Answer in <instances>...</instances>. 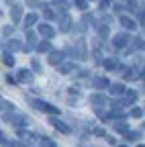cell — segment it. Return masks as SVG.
<instances>
[{
  "mask_svg": "<svg viewBox=\"0 0 145 147\" xmlns=\"http://www.w3.org/2000/svg\"><path fill=\"white\" fill-rule=\"evenodd\" d=\"M4 121L6 123H10V125H14V127H25L27 123H29V119L25 117V115H21V113H6L4 115Z\"/></svg>",
  "mask_w": 145,
  "mask_h": 147,
  "instance_id": "cell-1",
  "label": "cell"
},
{
  "mask_svg": "<svg viewBox=\"0 0 145 147\" xmlns=\"http://www.w3.org/2000/svg\"><path fill=\"white\" fill-rule=\"evenodd\" d=\"M33 106L39 108V110H43V113H47V115H57V113H59L57 106H51V104H47V102H43V100H33Z\"/></svg>",
  "mask_w": 145,
  "mask_h": 147,
  "instance_id": "cell-2",
  "label": "cell"
},
{
  "mask_svg": "<svg viewBox=\"0 0 145 147\" xmlns=\"http://www.w3.org/2000/svg\"><path fill=\"white\" fill-rule=\"evenodd\" d=\"M129 41H131V37L127 35V33H119V35H115V37H113V45H115L117 49H123Z\"/></svg>",
  "mask_w": 145,
  "mask_h": 147,
  "instance_id": "cell-3",
  "label": "cell"
},
{
  "mask_svg": "<svg viewBox=\"0 0 145 147\" xmlns=\"http://www.w3.org/2000/svg\"><path fill=\"white\" fill-rule=\"evenodd\" d=\"M123 74H125V80H139V78H143V71H139V67H127Z\"/></svg>",
  "mask_w": 145,
  "mask_h": 147,
  "instance_id": "cell-4",
  "label": "cell"
},
{
  "mask_svg": "<svg viewBox=\"0 0 145 147\" xmlns=\"http://www.w3.org/2000/svg\"><path fill=\"white\" fill-rule=\"evenodd\" d=\"M39 33H41V37H43V39H53V35H55V31H53V27H49L47 23H41L39 25Z\"/></svg>",
  "mask_w": 145,
  "mask_h": 147,
  "instance_id": "cell-5",
  "label": "cell"
},
{
  "mask_svg": "<svg viewBox=\"0 0 145 147\" xmlns=\"http://www.w3.org/2000/svg\"><path fill=\"white\" fill-rule=\"evenodd\" d=\"M47 61H49L51 65H59V63L63 61V53H61V51H49Z\"/></svg>",
  "mask_w": 145,
  "mask_h": 147,
  "instance_id": "cell-6",
  "label": "cell"
},
{
  "mask_svg": "<svg viewBox=\"0 0 145 147\" xmlns=\"http://www.w3.org/2000/svg\"><path fill=\"white\" fill-rule=\"evenodd\" d=\"M137 100V94L131 90V92H127V94L123 96V100H119V106H129V104H133Z\"/></svg>",
  "mask_w": 145,
  "mask_h": 147,
  "instance_id": "cell-7",
  "label": "cell"
},
{
  "mask_svg": "<svg viewBox=\"0 0 145 147\" xmlns=\"http://www.w3.org/2000/svg\"><path fill=\"white\" fill-rule=\"evenodd\" d=\"M69 29H71V18H69V14H63L59 18V31L61 33H67Z\"/></svg>",
  "mask_w": 145,
  "mask_h": 147,
  "instance_id": "cell-8",
  "label": "cell"
},
{
  "mask_svg": "<svg viewBox=\"0 0 145 147\" xmlns=\"http://www.w3.org/2000/svg\"><path fill=\"white\" fill-rule=\"evenodd\" d=\"M90 102L96 104V106H104V104H108V98L104 94H92L90 96Z\"/></svg>",
  "mask_w": 145,
  "mask_h": 147,
  "instance_id": "cell-9",
  "label": "cell"
},
{
  "mask_svg": "<svg viewBox=\"0 0 145 147\" xmlns=\"http://www.w3.org/2000/svg\"><path fill=\"white\" fill-rule=\"evenodd\" d=\"M121 25H123L127 31H135V29H137V23L133 21V18H129V16H121Z\"/></svg>",
  "mask_w": 145,
  "mask_h": 147,
  "instance_id": "cell-10",
  "label": "cell"
},
{
  "mask_svg": "<svg viewBox=\"0 0 145 147\" xmlns=\"http://www.w3.org/2000/svg\"><path fill=\"white\" fill-rule=\"evenodd\" d=\"M19 137H23V141L29 143V145H33L35 141H37V135L35 133H27V131H21V129H19Z\"/></svg>",
  "mask_w": 145,
  "mask_h": 147,
  "instance_id": "cell-11",
  "label": "cell"
},
{
  "mask_svg": "<svg viewBox=\"0 0 145 147\" xmlns=\"http://www.w3.org/2000/svg\"><path fill=\"white\" fill-rule=\"evenodd\" d=\"M10 14H12V21H14V23H21V16H23V6H19V4H12Z\"/></svg>",
  "mask_w": 145,
  "mask_h": 147,
  "instance_id": "cell-12",
  "label": "cell"
},
{
  "mask_svg": "<svg viewBox=\"0 0 145 147\" xmlns=\"http://www.w3.org/2000/svg\"><path fill=\"white\" fill-rule=\"evenodd\" d=\"M51 125H53V127H55V129H57V131H61V133H65V135L69 133V127H67L65 123H61L59 119H51Z\"/></svg>",
  "mask_w": 145,
  "mask_h": 147,
  "instance_id": "cell-13",
  "label": "cell"
},
{
  "mask_svg": "<svg viewBox=\"0 0 145 147\" xmlns=\"http://www.w3.org/2000/svg\"><path fill=\"white\" fill-rule=\"evenodd\" d=\"M88 57V51H86V41L80 39L78 41V59H86Z\"/></svg>",
  "mask_w": 145,
  "mask_h": 147,
  "instance_id": "cell-14",
  "label": "cell"
},
{
  "mask_svg": "<svg viewBox=\"0 0 145 147\" xmlns=\"http://www.w3.org/2000/svg\"><path fill=\"white\" fill-rule=\"evenodd\" d=\"M108 90H111V94L119 96V94H125V90H127V88H125L123 84H119V82H117V84H111V86H108Z\"/></svg>",
  "mask_w": 145,
  "mask_h": 147,
  "instance_id": "cell-15",
  "label": "cell"
},
{
  "mask_svg": "<svg viewBox=\"0 0 145 147\" xmlns=\"http://www.w3.org/2000/svg\"><path fill=\"white\" fill-rule=\"evenodd\" d=\"M19 80L21 82H27V84H33V74L29 69H21L19 71Z\"/></svg>",
  "mask_w": 145,
  "mask_h": 147,
  "instance_id": "cell-16",
  "label": "cell"
},
{
  "mask_svg": "<svg viewBox=\"0 0 145 147\" xmlns=\"http://www.w3.org/2000/svg\"><path fill=\"white\" fill-rule=\"evenodd\" d=\"M92 86L94 88H108L111 82H108L106 78H92Z\"/></svg>",
  "mask_w": 145,
  "mask_h": 147,
  "instance_id": "cell-17",
  "label": "cell"
},
{
  "mask_svg": "<svg viewBox=\"0 0 145 147\" xmlns=\"http://www.w3.org/2000/svg\"><path fill=\"white\" fill-rule=\"evenodd\" d=\"M71 71H76V63H59V74H71Z\"/></svg>",
  "mask_w": 145,
  "mask_h": 147,
  "instance_id": "cell-18",
  "label": "cell"
},
{
  "mask_svg": "<svg viewBox=\"0 0 145 147\" xmlns=\"http://www.w3.org/2000/svg\"><path fill=\"white\" fill-rule=\"evenodd\" d=\"M6 49H8V51H19V49H23V45L16 41V39H10V41L6 43Z\"/></svg>",
  "mask_w": 145,
  "mask_h": 147,
  "instance_id": "cell-19",
  "label": "cell"
},
{
  "mask_svg": "<svg viewBox=\"0 0 145 147\" xmlns=\"http://www.w3.org/2000/svg\"><path fill=\"white\" fill-rule=\"evenodd\" d=\"M35 23H37V14H35V12L27 14V18H25V27H33Z\"/></svg>",
  "mask_w": 145,
  "mask_h": 147,
  "instance_id": "cell-20",
  "label": "cell"
},
{
  "mask_svg": "<svg viewBox=\"0 0 145 147\" xmlns=\"http://www.w3.org/2000/svg\"><path fill=\"white\" fill-rule=\"evenodd\" d=\"M115 131H119V133H127V131H129V125L123 123V121H119V123H115Z\"/></svg>",
  "mask_w": 145,
  "mask_h": 147,
  "instance_id": "cell-21",
  "label": "cell"
},
{
  "mask_svg": "<svg viewBox=\"0 0 145 147\" xmlns=\"http://www.w3.org/2000/svg\"><path fill=\"white\" fill-rule=\"evenodd\" d=\"M37 51H39V53H47V51H51V45H49V41H43V43H39V45H37Z\"/></svg>",
  "mask_w": 145,
  "mask_h": 147,
  "instance_id": "cell-22",
  "label": "cell"
},
{
  "mask_svg": "<svg viewBox=\"0 0 145 147\" xmlns=\"http://www.w3.org/2000/svg\"><path fill=\"white\" fill-rule=\"evenodd\" d=\"M43 16L47 18V21H51V18H55V14H53V10L47 6V4H43Z\"/></svg>",
  "mask_w": 145,
  "mask_h": 147,
  "instance_id": "cell-23",
  "label": "cell"
},
{
  "mask_svg": "<svg viewBox=\"0 0 145 147\" xmlns=\"http://www.w3.org/2000/svg\"><path fill=\"white\" fill-rule=\"evenodd\" d=\"M106 119H125V113L123 110H113V113H108Z\"/></svg>",
  "mask_w": 145,
  "mask_h": 147,
  "instance_id": "cell-24",
  "label": "cell"
},
{
  "mask_svg": "<svg viewBox=\"0 0 145 147\" xmlns=\"http://www.w3.org/2000/svg\"><path fill=\"white\" fill-rule=\"evenodd\" d=\"M4 110H10V113H12V104L10 102H6V100H0V113H4Z\"/></svg>",
  "mask_w": 145,
  "mask_h": 147,
  "instance_id": "cell-25",
  "label": "cell"
},
{
  "mask_svg": "<svg viewBox=\"0 0 145 147\" xmlns=\"http://www.w3.org/2000/svg\"><path fill=\"white\" fill-rule=\"evenodd\" d=\"M39 145H41V147H57V145L53 143V141H51L49 137H43V139L39 141Z\"/></svg>",
  "mask_w": 145,
  "mask_h": 147,
  "instance_id": "cell-26",
  "label": "cell"
},
{
  "mask_svg": "<svg viewBox=\"0 0 145 147\" xmlns=\"http://www.w3.org/2000/svg\"><path fill=\"white\" fill-rule=\"evenodd\" d=\"M104 67H106V69H117V67H119V65H117V59H106V61H104Z\"/></svg>",
  "mask_w": 145,
  "mask_h": 147,
  "instance_id": "cell-27",
  "label": "cell"
},
{
  "mask_svg": "<svg viewBox=\"0 0 145 147\" xmlns=\"http://www.w3.org/2000/svg\"><path fill=\"white\" fill-rule=\"evenodd\" d=\"M139 131H127V139H129V141H137L139 139Z\"/></svg>",
  "mask_w": 145,
  "mask_h": 147,
  "instance_id": "cell-28",
  "label": "cell"
},
{
  "mask_svg": "<svg viewBox=\"0 0 145 147\" xmlns=\"http://www.w3.org/2000/svg\"><path fill=\"white\" fill-rule=\"evenodd\" d=\"M131 117H135V119H141V117H143V108L135 106V108L131 110Z\"/></svg>",
  "mask_w": 145,
  "mask_h": 147,
  "instance_id": "cell-29",
  "label": "cell"
},
{
  "mask_svg": "<svg viewBox=\"0 0 145 147\" xmlns=\"http://www.w3.org/2000/svg\"><path fill=\"white\" fill-rule=\"evenodd\" d=\"M4 63H6V65H10V67L14 65V57H12V53H6V55H4Z\"/></svg>",
  "mask_w": 145,
  "mask_h": 147,
  "instance_id": "cell-30",
  "label": "cell"
},
{
  "mask_svg": "<svg viewBox=\"0 0 145 147\" xmlns=\"http://www.w3.org/2000/svg\"><path fill=\"white\" fill-rule=\"evenodd\" d=\"M98 33H100V37H108V25H100Z\"/></svg>",
  "mask_w": 145,
  "mask_h": 147,
  "instance_id": "cell-31",
  "label": "cell"
},
{
  "mask_svg": "<svg viewBox=\"0 0 145 147\" xmlns=\"http://www.w3.org/2000/svg\"><path fill=\"white\" fill-rule=\"evenodd\" d=\"M74 2H76V6H78L80 10H86V8H88V6H86V4H88L86 0H74Z\"/></svg>",
  "mask_w": 145,
  "mask_h": 147,
  "instance_id": "cell-32",
  "label": "cell"
},
{
  "mask_svg": "<svg viewBox=\"0 0 145 147\" xmlns=\"http://www.w3.org/2000/svg\"><path fill=\"white\" fill-rule=\"evenodd\" d=\"M27 41H29L31 45H33L35 41H37V37H35V33H33V31H29V33H27Z\"/></svg>",
  "mask_w": 145,
  "mask_h": 147,
  "instance_id": "cell-33",
  "label": "cell"
},
{
  "mask_svg": "<svg viewBox=\"0 0 145 147\" xmlns=\"http://www.w3.org/2000/svg\"><path fill=\"white\" fill-rule=\"evenodd\" d=\"M31 65H33V69H35V71H41V63H39V59H33V63H31Z\"/></svg>",
  "mask_w": 145,
  "mask_h": 147,
  "instance_id": "cell-34",
  "label": "cell"
},
{
  "mask_svg": "<svg viewBox=\"0 0 145 147\" xmlns=\"http://www.w3.org/2000/svg\"><path fill=\"white\" fill-rule=\"evenodd\" d=\"M12 31H14L12 27H4V29H2V33H4V37H8V35H12Z\"/></svg>",
  "mask_w": 145,
  "mask_h": 147,
  "instance_id": "cell-35",
  "label": "cell"
},
{
  "mask_svg": "<svg viewBox=\"0 0 145 147\" xmlns=\"http://www.w3.org/2000/svg\"><path fill=\"white\" fill-rule=\"evenodd\" d=\"M94 135H98V137H104L106 133H104V129H100V127H98V129H94Z\"/></svg>",
  "mask_w": 145,
  "mask_h": 147,
  "instance_id": "cell-36",
  "label": "cell"
},
{
  "mask_svg": "<svg viewBox=\"0 0 145 147\" xmlns=\"http://www.w3.org/2000/svg\"><path fill=\"white\" fill-rule=\"evenodd\" d=\"M108 4H111V0H100V6L102 8H108Z\"/></svg>",
  "mask_w": 145,
  "mask_h": 147,
  "instance_id": "cell-37",
  "label": "cell"
},
{
  "mask_svg": "<svg viewBox=\"0 0 145 147\" xmlns=\"http://www.w3.org/2000/svg\"><path fill=\"white\" fill-rule=\"evenodd\" d=\"M106 141L111 143V145H117V141H115V137H106Z\"/></svg>",
  "mask_w": 145,
  "mask_h": 147,
  "instance_id": "cell-38",
  "label": "cell"
},
{
  "mask_svg": "<svg viewBox=\"0 0 145 147\" xmlns=\"http://www.w3.org/2000/svg\"><path fill=\"white\" fill-rule=\"evenodd\" d=\"M27 2H29L31 6H37V0H27Z\"/></svg>",
  "mask_w": 145,
  "mask_h": 147,
  "instance_id": "cell-39",
  "label": "cell"
},
{
  "mask_svg": "<svg viewBox=\"0 0 145 147\" xmlns=\"http://www.w3.org/2000/svg\"><path fill=\"white\" fill-rule=\"evenodd\" d=\"M2 143H4V133L0 131V145H2Z\"/></svg>",
  "mask_w": 145,
  "mask_h": 147,
  "instance_id": "cell-40",
  "label": "cell"
},
{
  "mask_svg": "<svg viewBox=\"0 0 145 147\" xmlns=\"http://www.w3.org/2000/svg\"><path fill=\"white\" fill-rule=\"evenodd\" d=\"M117 147H127V145H117Z\"/></svg>",
  "mask_w": 145,
  "mask_h": 147,
  "instance_id": "cell-41",
  "label": "cell"
},
{
  "mask_svg": "<svg viewBox=\"0 0 145 147\" xmlns=\"http://www.w3.org/2000/svg\"><path fill=\"white\" fill-rule=\"evenodd\" d=\"M139 147H143V143H139Z\"/></svg>",
  "mask_w": 145,
  "mask_h": 147,
  "instance_id": "cell-42",
  "label": "cell"
},
{
  "mask_svg": "<svg viewBox=\"0 0 145 147\" xmlns=\"http://www.w3.org/2000/svg\"><path fill=\"white\" fill-rule=\"evenodd\" d=\"M0 16H2V10H0Z\"/></svg>",
  "mask_w": 145,
  "mask_h": 147,
  "instance_id": "cell-43",
  "label": "cell"
}]
</instances>
